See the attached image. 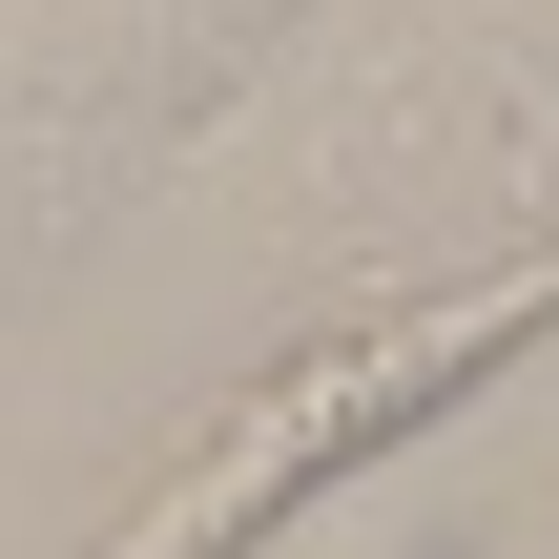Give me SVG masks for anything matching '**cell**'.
Here are the masks:
<instances>
[{
  "instance_id": "6da1fadb",
  "label": "cell",
  "mask_w": 559,
  "mask_h": 559,
  "mask_svg": "<svg viewBox=\"0 0 559 559\" xmlns=\"http://www.w3.org/2000/svg\"><path fill=\"white\" fill-rule=\"evenodd\" d=\"M539 332H559V249H498V270H456V290H373V311L290 332L228 415H187L83 559H270L311 498H353V477L415 456L456 394H498Z\"/></svg>"
}]
</instances>
